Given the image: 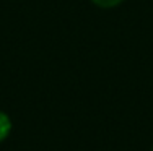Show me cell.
<instances>
[{"mask_svg":"<svg viewBox=\"0 0 153 151\" xmlns=\"http://www.w3.org/2000/svg\"><path fill=\"white\" fill-rule=\"evenodd\" d=\"M91 2L101 8H114V7L121 5L124 0H91Z\"/></svg>","mask_w":153,"mask_h":151,"instance_id":"2","label":"cell"},{"mask_svg":"<svg viewBox=\"0 0 153 151\" xmlns=\"http://www.w3.org/2000/svg\"><path fill=\"white\" fill-rule=\"evenodd\" d=\"M10 132H12V119L8 117V114L0 110V143L8 138Z\"/></svg>","mask_w":153,"mask_h":151,"instance_id":"1","label":"cell"},{"mask_svg":"<svg viewBox=\"0 0 153 151\" xmlns=\"http://www.w3.org/2000/svg\"><path fill=\"white\" fill-rule=\"evenodd\" d=\"M152 151H153V148H152Z\"/></svg>","mask_w":153,"mask_h":151,"instance_id":"3","label":"cell"}]
</instances>
